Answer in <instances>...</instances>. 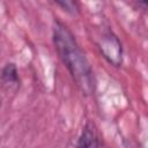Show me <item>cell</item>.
Returning a JSON list of instances; mask_svg holds the SVG:
<instances>
[{
  "label": "cell",
  "mask_w": 148,
  "mask_h": 148,
  "mask_svg": "<svg viewBox=\"0 0 148 148\" xmlns=\"http://www.w3.org/2000/svg\"><path fill=\"white\" fill-rule=\"evenodd\" d=\"M53 42L61 61L69 71L77 88L84 95L92 94L95 89L92 69L71 30L59 21H56L53 25Z\"/></svg>",
  "instance_id": "6da1fadb"
},
{
  "label": "cell",
  "mask_w": 148,
  "mask_h": 148,
  "mask_svg": "<svg viewBox=\"0 0 148 148\" xmlns=\"http://www.w3.org/2000/svg\"><path fill=\"white\" fill-rule=\"evenodd\" d=\"M98 47L102 56L113 66H120L123 62V47L119 38L112 34L106 32L98 42Z\"/></svg>",
  "instance_id": "7a4b0ae2"
},
{
  "label": "cell",
  "mask_w": 148,
  "mask_h": 148,
  "mask_svg": "<svg viewBox=\"0 0 148 148\" xmlns=\"http://www.w3.org/2000/svg\"><path fill=\"white\" fill-rule=\"evenodd\" d=\"M76 148H99V139L92 124H87L79 138Z\"/></svg>",
  "instance_id": "3957f363"
},
{
  "label": "cell",
  "mask_w": 148,
  "mask_h": 148,
  "mask_svg": "<svg viewBox=\"0 0 148 148\" xmlns=\"http://www.w3.org/2000/svg\"><path fill=\"white\" fill-rule=\"evenodd\" d=\"M1 77L3 82L7 84H16L18 82V74H17V68L14 64H7L1 73Z\"/></svg>",
  "instance_id": "277c9868"
},
{
  "label": "cell",
  "mask_w": 148,
  "mask_h": 148,
  "mask_svg": "<svg viewBox=\"0 0 148 148\" xmlns=\"http://www.w3.org/2000/svg\"><path fill=\"white\" fill-rule=\"evenodd\" d=\"M56 2H57V5H59L62 8H65L66 12H69L71 14H76L79 12V7H77L76 2H74V1L65 0V1H56Z\"/></svg>",
  "instance_id": "5b68a950"
},
{
  "label": "cell",
  "mask_w": 148,
  "mask_h": 148,
  "mask_svg": "<svg viewBox=\"0 0 148 148\" xmlns=\"http://www.w3.org/2000/svg\"><path fill=\"white\" fill-rule=\"evenodd\" d=\"M1 103H2V99H1V97H0V106H1Z\"/></svg>",
  "instance_id": "8992f818"
}]
</instances>
